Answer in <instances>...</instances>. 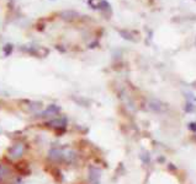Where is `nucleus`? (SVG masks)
I'll return each mask as SVG.
<instances>
[{"label":"nucleus","mask_w":196,"mask_h":184,"mask_svg":"<svg viewBox=\"0 0 196 184\" xmlns=\"http://www.w3.org/2000/svg\"><path fill=\"white\" fill-rule=\"evenodd\" d=\"M23 152H25V145L22 143H16L7 150V157L10 160H18L23 155Z\"/></svg>","instance_id":"f257e3e1"},{"label":"nucleus","mask_w":196,"mask_h":184,"mask_svg":"<svg viewBox=\"0 0 196 184\" xmlns=\"http://www.w3.org/2000/svg\"><path fill=\"white\" fill-rule=\"evenodd\" d=\"M10 175H11V172L10 170L7 168L6 166L4 164H0V183L1 182H5L10 178Z\"/></svg>","instance_id":"f03ea898"}]
</instances>
